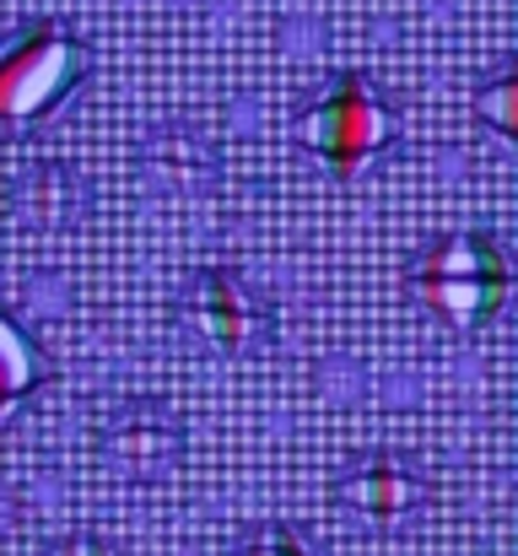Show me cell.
<instances>
[{"mask_svg": "<svg viewBox=\"0 0 518 556\" xmlns=\"http://www.w3.org/2000/svg\"><path fill=\"white\" fill-rule=\"evenodd\" d=\"M410 287L454 330H487L508 303L514 265L492 232H454L410 265Z\"/></svg>", "mask_w": 518, "mask_h": 556, "instance_id": "obj_1", "label": "cell"}, {"mask_svg": "<svg viewBox=\"0 0 518 556\" xmlns=\"http://www.w3.org/2000/svg\"><path fill=\"white\" fill-rule=\"evenodd\" d=\"M81 71H87V54L60 22L27 27L22 38L0 49V119L27 130L81 81Z\"/></svg>", "mask_w": 518, "mask_h": 556, "instance_id": "obj_2", "label": "cell"}, {"mask_svg": "<svg viewBox=\"0 0 518 556\" xmlns=\"http://www.w3.org/2000/svg\"><path fill=\"white\" fill-rule=\"evenodd\" d=\"M394 136L389 103L372 92L367 76H336L308 119V147L330 163L336 179H356Z\"/></svg>", "mask_w": 518, "mask_h": 556, "instance_id": "obj_3", "label": "cell"}, {"mask_svg": "<svg viewBox=\"0 0 518 556\" xmlns=\"http://www.w3.org/2000/svg\"><path fill=\"white\" fill-rule=\"evenodd\" d=\"M178 319L216 352H249L270 336V303L232 265L189 270V281L178 292Z\"/></svg>", "mask_w": 518, "mask_h": 556, "instance_id": "obj_4", "label": "cell"}, {"mask_svg": "<svg viewBox=\"0 0 518 556\" xmlns=\"http://www.w3.org/2000/svg\"><path fill=\"white\" fill-rule=\"evenodd\" d=\"M98 448H103V459H109V470L119 481L157 486V481H168L178 470L184 432H178V416H173L168 400H130V405H119L103 421Z\"/></svg>", "mask_w": 518, "mask_h": 556, "instance_id": "obj_5", "label": "cell"}, {"mask_svg": "<svg viewBox=\"0 0 518 556\" xmlns=\"http://www.w3.org/2000/svg\"><path fill=\"white\" fill-rule=\"evenodd\" d=\"M427 492H432L427 470L410 465V459H400V454H367V459H356L336 481L341 508H351L367 525H400V519H410L427 503Z\"/></svg>", "mask_w": 518, "mask_h": 556, "instance_id": "obj_6", "label": "cell"}, {"mask_svg": "<svg viewBox=\"0 0 518 556\" xmlns=\"http://www.w3.org/2000/svg\"><path fill=\"white\" fill-rule=\"evenodd\" d=\"M16 211L33 222V227H71L81 216V185L71 179V168L60 163H38L22 174L16 185Z\"/></svg>", "mask_w": 518, "mask_h": 556, "instance_id": "obj_7", "label": "cell"}, {"mask_svg": "<svg viewBox=\"0 0 518 556\" xmlns=\"http://www.w3.org/2000/svg\"><path fill=\"white\" fill-rule=\"evenodd\" d=\"M184 136H189V130L163 125V130L152 136V147L141 152V157H147V174L157 179V189H173V194H194V189L211 185V157H205V147L194 141V152H184Z\"/></svg>", "mask_w": 518, "mask_h": 556, "instance_id": "obj_8", "label": "cell"}, {"mask_svg": "<svg viewBox=\"0 0 518 556\" xmlns=\"http://www.w3.org/2000/svg\"><path fill=\"white\" fill-rule=\"evenodd\" d=\"M43 378V357L38 346L16 330L11 314H0V416H11V405Z\"/></svg>", "mask_w": 518, "mask_h": 556, "instance_id": "obj_9", "label": "cell"}, {"mask_svg": "<svg viewBox=\"0 0 518 556\" xmlns=\"http://www.w3.org/2000/svg\"><path fill=\"white\" fill-rule=\"evenodd\" d=\"M232 556H319V552H314V541H308L303 530H292V525H254V530L238 535Z\"/></svg>", "mask_w": 518, "mask_h": 556, "instance_id": "obj_10", "label": "cell"}, {"mask_svg": "<svg viewBox=\"0 0 518 556\" xmlns=\"http://www.w3.org/2000/svg\"><path fill=\"white\" fill-rule=\"evenodd\" d=\"M60 556H103L98 546H71V552H60Z\"/></svg>", "mask_w": 518, "mask_h": 556, "instance_id": "obj_11", "label": "cell"}]
</instances>
